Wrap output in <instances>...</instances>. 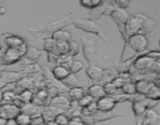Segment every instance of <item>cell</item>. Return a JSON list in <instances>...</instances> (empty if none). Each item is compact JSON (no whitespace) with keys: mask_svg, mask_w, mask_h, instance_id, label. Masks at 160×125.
Listing matches in <instances>:
<instances>
[{"mask_svg":"<svg viewBox=\"0 0 160 125\" xmlns=\"http://www.w3.org/2000/svg\"><path fill=\"white\" fill-rule=\"evenodd\" d=\"M51 38L54 39L56 42H69L72 40V35L68 31H64V30H59L56 31L52 34Z\"/></svg>","mask_w":160,"mask_h":125,"instance_id":"cell-24","label":"cell"},{"mask_svg":"<svg viewBox=\"0 0 160 125\" xmlns=\"http://www.w3.org/2000/svg\"><path fill=\"white\" fill-rule=\"evenodd\" d=\"M58 56L57 55H56L55 53L53 52H48L47 53V61L49 62H54L56 63V60L58 59Z\"/></svg>","mask_w":160,"mask_h":125,"instance_id":"cell-45","label":"cell"},{"mask_svg":"<svg viewBox=\"0 0 160 125\" xmlns=\"http://www.w3.org/2000/svg\"><path fill=\"white\" fill-rule=\"evenodd\" d=\"M56 42L52 38H45L43 40V50L47 52L55 53L56 51Z\"/></svg>","mask_w":160,"mask_h":125,"instance_id":"cell-26","label":"cell"},{"mask_svg":"<svg viewBox=\"0 0 160 125\" xmlns=\"http://www.w3.org/2000/svg\"><path fill=\"white\" fill-rule=\"evenodd\" d=\"M114 8H116V6H114L112 1H102V2L99 6L91 9L88 16L89 20L94 21V20H97L101 18L103 15H109Z\"/></svg>","mask_w":160,"mask_h":125,"instance_id":"cell-4","label":"cell"},{"mask_svg":"<svg viewBox=\"0 0 160 125\" xmlns=\"http://www.w3.org/2000/svg\"><path fill=\"white\" fill-rule=\"evenodd\" d=\"M73 24L78 29L84 31L88 33H92V34H95V35L98 36L100 38L105 42L107 43L106 39L103 38L102 35V29L98 24L95 23L92 20H86V19H79V20H73Z\"/></svg>","mask_w":160,"mask_h":125,"instance_id":"cell-3","label":"cell"},{"mask_svg":"<svg viewBox=\"0 0 160 125\" xmlns=\"http://www.w3.org/2000/svg\"><path fill=\"white\" fill-rule=\"evenodd\" d=\"M86 73L91 80L99 82L104 73V69L97 66L90 65L86 69Z\"/></svg>","mask_w":160,"mask_h":125,"instance_id":"cell-16","label":"cell"},{"mask_svg":"<svg viewBox=\"0 0 160 125\" xmlns=\"http://www.w3.org/2000/svg\"><path fill=\"white\" fill-rule=\"evenodd\" d=\"M69 43L67 42H56L55 54L57 56L68 54Z\"/></svg>","mask_w":160,"mask_h":125,"instance_id":"cell-25","label":"cell"},{"mask_svg":"<svg viewBox=\"0 0 160 125\" xmlns=\"http://www.w3.org/2000/svg\"><path fill=\"white\" fill-rule=\"evenodd\" d=\"M116 106V102L113 101L111 96L105 95L102 98H98L96 102L97 109L102 112H110Z\"/></svg>","mask_w":160,"mask_h":125,"instance_id":"cell-13","label":"cell"},{"mask_svg":"<svg viewBox=\"0 0 160 125\" xmlns=\"http://www.w3.org/2000/svg\"><path fill=\"white\" fill-rule=\"evenodd\" d=\"M145 119L142 120L143 125H156L159 120V114L153 109H148L144 113Z\"/></svg>","mask_w":160,"mask_h":125,"instance_id":"cell-15","label":"cell"},{"mask_svg":"<svg viewBox=\"0 0 160 125\" xmlns=\"http://www.w3.org/2000/svg\"><path fill=\"white\" fill-rule=\"evenodd\" d=\"M45 123L43 118L41 116V114L38 115H34L33 117H31V125H42Z\"/></svg>","mask_w":160,"mask_h":125,"instance_id":"cell-42","label":"cell"},{"mask_svg":"<svg viewBox=\"0 0 160 125\" xmlns=\"http://www.w3.org/2000/svg\"><path fill=\"white\" fill-rule=\"evenodd\" d=\"M145 56L150 58V59H156V60H159V59L160 53H159V51L148 52H147L146 54H145Z\"/></svg>","mask_w":160,"mask_h":125,"instance_id":"cell-44","label":"cell"},{"mask_svg":"<svg viewBox=\"0 0 160 125\" xmlns=\"http://www.w3.org/2000/svg\"><path fill=\"white\" fill-rule=\"evenodd\" d=\"M26 73L21 71H2L0 72V81L6 84L17 83L23 78L26 77Z\"/></svg>","mask_w":160,"mask_h":125,"instance_id":"cell-8","label":"cell"},{"mask_svg":"<svg viewBox=\"0 0 160 125\" xmlns=\"http://www.w3.org/2000/svg\"><path fill=\"white\" fill-rule=\"evenodd\" d=\"M45 125H57V123H55V121L53 120V121H50V122H48V123H45Z\"/></svg>","mask_w":160,"mask_h":125,"instance_id":"cell-51","label":"cell"},{"mask_svg":"<svg viewBox=\"0 0 160 125\" xmlns=\"http://www.w3.org/2000/svg\"><path fill=\"white\" fill-rule=\"evenodd\" d=\"M102 88L106 95H108V96H111V95L117 94V91L118 90L111 81L104 84V85H102Z\"/></svg>","mask_w":160,"mask_h":125,"instance_id":"cell-33","label":"cell"},{"mask_svg":"<svg viewBox=\"0 0 160 125\" xmlns=\"http://www.w3.org/2000/svg\"><path fill=\"white\" fill-rule=\"evenodd\" d=\"M3 93V98L2 102H5L6 103H10L12 102L14 98L17 97V94L11 90H6L5 92H2Z\"/></svg>","mask_w":160,"mask_h":125,"instance_id":"cell-37","label":"cell"},{"mask_svg":"<svg viewBox=\"0 0 160 125\" xmlns=\"http://www.w3.org/2000/svg\"><path fill=\"white\" fill-rule=\"evenodd\" d=\"M33 95H34V93L31 90H24L20 92L19 95H17V97L20 98V100L22 102L26 104V103L31 102Z\"/></svg>","mask_w":160,"mask_h":125,"instance_id":"cell-32","label":"cell"},{"mask_svg":"<svg viewBox=\"0 0 160 125\" xmlns=\"http://www.w3.org/2000/svg\"><path fill=\"white\" fill-rule=\"evenodd\" d=\"M68 94L73 101H78V100L81 99L83 96L87 95L88 92L87 90H85L84 88L77 86V87H73L69 89Z\"/></svg>","mask_w":160,"mask_h":125,"instance_id":"cell-21","label":"cell"},{"mask_svg":"<svg viewBox=\"0 0 160 125\" xmlns=\"http://www.w3.org/2000/svg\"><path fill=\"white\" fill-rule=\"evenodd\" d=\"M54 121L57 125H67L69 122V118L65 113H59L55 117Z\"/></svg>","mask_w":160,"mask_h":125,"instance_id":"cell-38","label":"cell"},{"mask_svg":"<svg viewBox=\"0 0 160 125\" xmlns=\"http://www.w3.org/2000/svg\"><path fill=\"white\" fill-rule=\"evenodd\" d=\"M83 67H84V65H83L82 62L78 60H73L70 67H69V71H70V73L75 74V73L81 71Z\"/></svg>","mask_w":160,"mask_h":125,"instance_id":"cell-35","label":"cell"},{"mask_svg":"<svg viewBox=\"0 0 160 125\" xmlns=\"http://www.w3.org/2000/svg\"><path fill=\"white\" fill-rule=\"evenodd\" d=\"M42 53L40 50L32 46H28L26 53H25V56H26L27 59L33 62H37V61L42 56Z\"/></svg>","mask_w":160,"mask_h":125,"instance_id":"cell-23","label":"cell"},{"mask_svg":"<svg viewBox=\"0 0 160 125\" xmlns=\"http://www.w3.org/2000/svg\"><path fill=\"white\" fill-rule=\"evenodd\" d=\"M72 62H73V57L70 56V55L67 54L58 56V59L56 60V63H57L58 65L62 66V67H66V68L69 70V67H70Z\"/></svg>","mask_w":160,"mask_h":125,"instance_id":"cell-28","label":"cell"},{"mask_svg":"<svg viewBox=\"0 0 160 125\" xmlns=\"http://www.w3.org/2000/svg\"><path fill=\"white\" fill-rule=\"evenodd\" d=\"M117 25H125L129 19L130 16L125 9L120 8H114L109 15Z\"/></svg>","mask_w":160,"mask_h":125,"instance_id":"cell-12","label":"cell"},{"mask_svg":"<svg viewBox=\"0 0 160 125\" xmlns=\"http://www.w3.org/2000/svg\"><path fill=\"white\" fill-rule=\"evenodd\" d=\"M111 82L114 84V86H115L117 89H120L123 87V85L125 84V83H127V81H124L123 78H120V77L118 75V76L115 77V78L111 81Z\"/></svg>","mask_w":160,"mask_h":125,"instance_id":"cell-41","label":"cell"},{"mask_svg":"<svg viewBox=\"0 0 160 125\" xmlns=\"http://www.w3.org/2000/svg\"><path fill=\"white\" fill-rule=\"evenodd\" d=\"M128 42L136 52H142L146 51L148 46V41L142 34H135L128 38Z\"/></svg>","mask_w":160,"mask_h":125,"instance_id":"cell-6","label":"cell"},{"mask_svg":"<svg viewBox=\"0 0 160 125\" xmlns=\"http://www.w3.org/2000/svg\"><path fill=\"white\" fill-rule=\"evenodd\" d=\"M7 120L8 119H6V118H5V117L0 116V125H6Z\"/></svg>","mask_w":160,"mask_h":125,"instance_id":"cell-48","label":"cell"},{"mask_svg":"<svg viewBox=\"0 0 160 125\" xmlns=\"http://www.w3.org/2000/svg\"><path fill=\"white\" fill-rule=\"evenodd\" d=\"M67 125H84L81 120V117H71L69 119V122Z\"/></svg>","mask_w":160,"mask_h":125,"instance_id":"cell-43","label":"cell"},{"mask_svg":"<svg viewBox=\"0 0 160 125\" xmlns=\"http://www.w3.org/2000/svg\"><path fill=\"white\" fill-rule=\"evenodd\" d=\"M2 98H3L2 91H0V103L2 102Z\"/></svg>","mask_w":160,"mask_h":125,"instance_id":"cell-52","label":"cell"},{"mask_svg":"<svg viewBox=\"0 0 160 125\" xmlns=\"http://www.w3.org/2000/svg\"><path fill=\"white\" fill-rule=\"evenodd\" d=\"M70 73L68 69L60 65H57L56 67H53L52 69V75L55 79L59 81L65 79Z\"/></svg>","mask_w":160,"mask_h":125,"instance_id":"cell-19","label":"cell"},{"mask_svg":"<svg viewBox=\"0 0 160 125\" xmlns=\"http://www.w3.org/2000/svg\"><path fill=\"white\" fill-rule=\"evenodd\" d=\"M145 96L147 98H149L152 100H159L160 98V90L159 86L154 85L152 87L150 88L149 90L147 92V93L145 94Z\"/></svg>","mask_w":160,"mask_h":125,"instance_id":"cell-27","label":"cell"},{"mask_svg":"<svg viewBox=\"0 0 160 125\" xmlns=\"http://www.w3.org/2000/svg\"><path fill=\"white\" fill-rule=\"evenodd\" d=\"M135 16L140 20L141 25H142V34H150V33L152 32L156 26V21H154L152 19L146 17L145 15H143V14L138 13Z\"/></svg>","mask_w":160,"mask_h":125,"instance_id":"cell-10","label":"cell"},{"mask_svg":"<svg viewBox=\"0 0 160 125\" xmlns=\"http://www.w3.org/2000/svg\"><path fill=\"white\" fill-rule=\"evenodd\" d=\"M134 84H135L137 93L142 94V95H145L147 93V92L150 89V88L152 87L155 84L152 81H148V80L144 79L139 80V81H138Z\"/></svg>","mask_w":160,"mask_h":125,"instance_id":"cell-20","label":"cell"},{"mask_svg":"<svg viewBox=\"0 0 160 125\" xmlns=\"http://www.w3.org/2000/svg\"><path fill=\"white\" fill-rule=\"evenodd\" d=\"M136 55H137V52L133 49L132 47L129 45V43L128 42H125V45L123 46L119 63H123V62L132 60V59H134L135 58Z\"/></svg>","mask_w":160,"mask_h":125,"instance_id":"cell-14","label":"cell"},{"mask_svg":"<svg viewBox=\"0 0 160 125\" xmlns=\"http://www.w3.org/2000/svg\"><path fill=\"white\" fill-rule=\"evenodd\" d=\"M28 45L23 44L19 48H7L0 49V65L9 66L17 63L22 56H25Z\"/></svg>","mask_w":160,"mask_h":125,"instance_id":"cell-1","label":"cell"},{"mask_svg":"<svg viewBox=\"0 0 160 125\" xmlns=\"http://www.w3.org/2000/svg\"><path fill=\"white\" fill-rule=\"evenodd\" d=\"M15 120L17 125H31V117L23 112H20L15 117Z\"/></svg>","mask_w":160,"mask_h":125,"instance_id":"cell-30","label":"cell"},{"mask_svg":"<svg viewBox=\"0 0 160 125\" xmlns=\"http://www.w3.org/2000/svg\"><path fill=\"white\" fill-rule=\"evenodd\" d=\"M48 106L57 108V109L62 110V112H67L70 108V102L69 101L67 97L58 95L50 99Z\"/></svg>","mask_w":160,"mask_h":125,"instance_id":"cell-9","label":"cell"},{"mask_svg":"<svg viewBox=\"0 0 160 125\" xmlns=\"http://www.w3.org/2000/svg\"><path fill=\"white\" fill-rule=\"evenodd\" d=\"M6 125H17V122H16L15 118H11L8 119L7 121H6Z\"/></svg>","mask_w":160,"mask_h":125,"instance_id":"cell-47","label":"cell"},{"mask_svg":"<svg viewBox=\"0 0 160 125\" xmlns=\"http://www.w3.org/2000/svg\"><path fill=\"white\" fill-rule=\"evenodd\" d=\"M87 92L91 97H92L93 98H98V99L106 95L104 90H103L102 85L98 84L91 85L87 89Z\"/></svg>","mask_w":160,"mask_h":125,"instance_id":"cell-22","label":"cell"},{"mask_svg":"<svg viewBox=\"0 0 160 125\" xmlns=\"http://www.w3.org/2000/svg\"><path fill=\"white\" fill-rule=\"evenodd\" d=\"M102 2V1H101V0H82V1L80 2V4L84 7L89 8V9H92L99 6Z\"/></svg>","mask_w":160,"mask_h":125,"instance_id":"cell-36","label":"cell"},{"mask_svg":"<svg viewBox=\"0 0 160 125\" xmlns=\"http://www.w3.org/2000/svg\"><path fill=\"white\" fill-rule=\"evenodd\" d=\"M20 112V108L12 103H5L0 107V116L6 119L15 118Z\"/></svg>","mask_w":160,"mask_h":125,"instance_id":"cell-11","label":"cell"},{"mask_svg":"<svg viewBox=\"0 0 160 125\" xmlns=\"http://www.w3.org/2000/svg\"><path fill=\"white\" fill-rule=\"evenodd\" d=\"M0 107H1V103H0Z\"/></svg>","mask_w":160,"mask_h":125,"instance_id":"cell-53","label":"cell"},{"mask_svg":"<svg viewBox=\"0 0 160 125\" xmlns=\"http://www.w3.org/2000/svg\"><path fill=\"white\" fill-rule=\"evenodd\" d=\"M69 43V51H68V55H70V56H74L76 55H78L80 52V47L79 45L78 44V42H76L75 41L70 40Z\"/></svg>","mask_w":160,"mask_h":125,"instance_id":"cell-34","label":"cell"},{"mask_svg":"<svg viewBox=\"0 0 160 125\" xmlns=\"http://www.w3.org/2000/svg\"><path fill=\"white\" fill-rule=\"evenodd\" d=\"M5 39H6L5 34L0 32V49H1V48H7L6 45V42H5Z\"/></svg>","mask_w":160,"mask_h":125,"instance_id":"cell-46","label":"cell"},{"mask_svg":"<svg viewBox=\"0 0 160 125\" xmlns=\"http://www.w3.org/2000/svg\"><path fill=\"white\" fill-rule=\"evenodd\" d=\"M121 90L123 92V94H126V95H135L137 93V91H136L135 88V84L132 81L131 82H127L125 83L123 85V87L121 88Z\"/></svg>","mask_w":160,"mask_h":125,"instance_id":"cell-31","label":"cell"},{"mask_svg":"<svg viewBox=\"0 0 160 125\" xmlns=\"http://www.w3.org/2000/svg\"><path fill=\"white\" fill-rule=\"evenodd\" d=\"M6 12V9L4 6H0V15H4Z\"/></svg>","mask_w":160,"mask_h":125,"instance_id":"cell-50","label":"cell"},{"mask_svg":"<svg viewBox=\"0 0 160 125\" xmlns=\"http://www.w3.org/2000/svg\"><path fill=\"white\" fill-rule=\"evenodd\" d=\"M136 125H143L141 117H136Z\"/></svg>","mask_w":160,"mask_h":125,"instance_id":"cell-49","label":"cell"},{"mask_svg":"<svg viewBox=\"0 0 160 125\" xmlns=\"http://www.w3.org/2000/svg\"><path fill=\"white\" fill-rule=\"evenodd\" d=\"M72 23H73V20L69 18L68 16H66V17L61 18L60 20L51 22V23H48L45 26L39 27L38 28H36V29H30L28 31L34 33H44V34H52L56 31L62 30L64 28L72 24Z\"/></svg>","mask_w":160,"mask_h":125,"instance_id":"cell-2","label":"cell"},{"mask_svg":"<svg viewBox=\"0 0 160 125\" xmlns=\"http://www.w3.org/2000/svg\"><path fill=\"white\" fill-rule=\"evenodd\" d=\"M81 41L82 44L83 54H84V59L91 65L96 52V42L94 39L86 38L84 36L81 38Z\"/></svg>","mask_w":160,"mask_h":125,"instance_id":"cell-5","label":"cell"},{"mask_svg":"<svg viewBox=\"0 0 160 125\" xmlns=\"http://www.w3.org/2000/svg\"><path fill=\"white\" fill-rule=\"evenodd\" d=\"M6 39V45L7 48H19L25 44L24 41L19 36L10 35L8 34H4Z\"/></svg>","mask_w":160,"mask_h":125,"instance_id":"cell-17","label":"cell"},{"mask_svg":"<svg viewBox=\"0 0 160 125\" xmlns=\"http://www.w3.org/2000/svg\"><path fill=\"white\" fill-rule=\"evenodd\" d=\"M125 32L128 38H130L133 34H142L140 20L135 15H133L129 17L128 22L125 24Z\"/></svg>","mask_w":160,"mask_h":125,"instance_id":"cell-7","label":"cell"},{"mask_svg":"<svg viewBox=\"0 0 160 125\" xmlns=\"http://www.w3.org/2000/svg\"><path fill=\"white\" fill-rule=\"evenodd\" d=\"M92 100H93V98L91 97L88 94H87V95H85L84 96H83L81 99L78 100V106L81 108L86 107V106H88L90 103H92V102H93Z\"/></svg>","mask_w":160,"mask_h":125,"instance_id":"cell-39","label":"cell"},{"mask_svg":"<svg viewBox=\"0 0 160 125\" xmlns=\"http://www.w3.org/2000/svg\"><path fill=\"white\" fill-rule=\"evenodd\" d=\"M42 111V106H36V105L33 104V103H26L23 105L21 108H20V112H23L28 115L33 117L34 115H38L41 114Z\"/></svg>","mask_w":160,"mask_h":125,"instance_id":"cell-18","label":"cell"},{"mask_svg":"<svg viewBox=\"0 0 160 125\" xmlns=\"http://www.w3.org/2000/svg\"><path fill=\"white\" fill-rule=\"evenodd\" d=\"M114 6L117 8L125 9V8L129 7L131 5V2L126 1V0H117V1H112Z\"/></svg>","mask_w":160,"mask_h":125,"instance_id":"cell-40","label":"cell"},{"mask_svg":"<svg viewBox=\"0 0 160 125\" xmlns=\"http://www.w3.org/2000/svg\"><path fill=\"white\" fill-rule=\"evenodd\" d=\"M61 82L64 84L65 86L69 88H73L78 86V79L73 73H70L65 79L61 81Z\"/></svg>","mask_w":160,"mask_h":125,"instance_id":"cell-29","label":"cell"}]
</instances>
